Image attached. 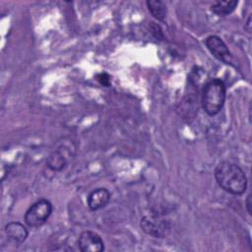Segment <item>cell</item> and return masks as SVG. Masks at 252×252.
<instances>
[{
    "mask_svg": "<svg viewBox=\"0 0 252 252\" xmlns=\"http://www.w3.org/2000/svg\"><path fill=\"white\" fill-rule=\"evenodd\" d=\"M5 233L8 238L18 244L26 241L29 236L27 227L19 221H11L5 225Z\"/></svg>",
    "mask_w": 252,
    "mask_h": 252,
    "instance_id": "9",
    "label": "cell"
},
{
    "mask_svg": "<svg viewBox=\"0 0 252 252\" xmlns=\"http://www.w3.org/2000/svg\"><path fill=\"white\" fill-rule=\"evenodd\" d=\"M245 205H246V210H247L248 214L251 215V195H250V194L246 197Z\"/></svg>",
    "mask_w": 252,
    "mask_h": 252,
    "instance_id": "13",
    "label": "cell"
},
{
    "mask_svg": "<svg viewBox=\"0 0 252 252\" xmlns=\"http://www.w3.org/2000/svg\"><path fill=\"white\" fill-rule=\"evenodd\" d=\"M70 158V148L66 146H60L58 149L54 150L47 158V166L53 171L62 170L68 163Z\"/></svg>",
    "mask_w": 252,
    "mask_h": 252,
    "instance_id": "7",
    "label": "cell"
},
{
    "mask_svg": "<svg viewBox=\"0 0 252 252\" xmlns=\"http://www.w3.org/2000/svg\"><path fill=\"white\" fill-rule=\"evenodd\" d=\"M225 96L226 87L224 83L219 78L209 80L202 92L203 109L210 116L217 115L223 107Z\"/></svg>",
    "mask_w": 252,
    "mask_h": 252,
    "instance_id": "2",
    "label": "cell"
},
{
    "mask_svg": "<svg viewBox=\"0 0 252 252\" xmlns=\"http://www.w3.org/2000/svg\"><path fill=\"white\" fill-rule=\"evenodd\" d=\"M244 29L247 31V32H251V18H250V17L248 18L247 23H246Z\"/></svg>",
    "mask_w": 252,
    "mask_h": 252,
    "instance_id": "14",
    "label": "cell"
},
{
    "mask_svg": "<svg viewBox=\"0 0 252 252\" xmlns=\"http://www.w3.org/2000/svg\"><path fill=\"white\" fill-rule=\"evenodd\" d=\"M205 44L208 50L216 57L218 60L225 63L230 64L232 61V55L225 44V42L218 35H209L205 39Z\"/></svg>",
    "mask_w": 252,
    "mask_h": 252,
    "instance_id": "5",
    "label": "cell"
},
{
    "mask_svg": "<svg viewBox=\"0 0 252 252\" xmlns=\"http://www.w3.org/2000/svg\"><path fill=\"white\" fill-rule=\"evenodd\" d=\"M237 5H238V1H234V0L217 1L212 5L211 10L219 16H226L232 13Z\"/></svg>",
    "mask_w": 252,
    "mask_h": 252,
    "instance_id": "11",
    "label": "cell"
},
{
    "mask_svg": "<svg viewBox=\"0 0 252 252\" xmlns=\"http://www.w3.org/2000/svg\"><path fill=\"white\" fill-rule=\"evenodd\" d=\"M110 200V193L106 188L99 187L93 190L87 199L88 207L91 211H97L105 207Z\"/></svg>",
    "mask_w": 252,
    "mask_h": 252,
    "instance_id": "8",
    "label": "cell"
},
{
    "mask_svg": "<svg viewBox=\"0 0 252 252\" xmlns=\"http://www.w3.org/2000/svg\"><path fill=\"white\" fill-rule=\"evenodd\" d=\"M95 79L100 85L104 87H109L110 85V77L107 73H99L95 76Z\"/></svg>",
    "mask_w": 252,
    "mask_h": 252,
    "instance_id": "12",
    "label": "cell"
},
{
    "mask_svg": "<svg viewBox=\"0 0 252 252\" xmlns=\"http://www.w3.org/2000/svg\"><path fill=\"white\" fill-rule=\"evenodd\" d=\"M148 10L152 14V16L158 21H164L167 14V9L165 4L160 0H148L146 2Z\"/></svg>",
    "mask_w": 252,
    "mask_h": 252,
    "instance_id": "10",
    "label": "cell"
},
{
    "mask_svg": "<svg viewBox=\"0 0 252 252\" xmlns=\"http://www.w3.org/2000/svg\"><path fill=\"white\" fill-rule=\"evenodd\" d=\"M214 174L218 185L231 195H242L247 189L248 182L244 171L232 162H220Z\"/></svg>",
    "mask_w": 252,
    "mask_h": 252,
    "instance_id": "1",
    "label": "cell"
},
{
    "mask_svg": "<svg viewBox=\"0 0 252 252\" xmlns=\"http://www.w3.org/2000/svg\"><path fill=\"white\" fill-rule=\"evenodd\" d=\"M53 207L47 199H39L32 203L25 213L24 220L29 227L38 228L49 219Z\"/></svg>",
    "mask_w": 252,
    "mask_h": 252,
    "instance_id": "3",
    "label": "cell"
},
{
    "mask_svg": "<svg viewBox=\"0 0 252 252\" xmlns=\"http://www.w3.org/2000/svg\"><path fill=\"white\" fill-rule=\"evenodd\" d=\"M78 247L82 252H100L104 250V242L96 232L85 230L78 238Z\"/></svg>",
    "mask_w": 252,
    "mask_h": 252,
    "instance_id": "6",
    "label": "cell"
},
{
    "mask_svg": "<svg viewBox=\"0 0 252 252\" xmlns=\"http://www.w3.org/2000/svg\"><path fill=\"white\" fill-rule=\"evenodd\" d=\"M141 229L148 235L156 238L168 236L171 230V222L168 219L160 215H147L140 220Z\"/></svg>",
    "mask_w": 252,
    "mask_h": 252,
    "instance_id": "4",
    "label": "cell"
}]
</instances>
